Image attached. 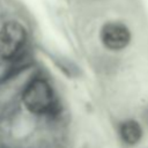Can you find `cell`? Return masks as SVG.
<instances>
[{"instance_id": "1", "label": "cell", "mask_w": 148, "mask_h": 148, "mask_svg": "<svg viewBox=\"0 0 148 148\" xmlns=\"http://www.w3.org/2000/svg\"><path fill=\"white\" fill-rule=\"evenodd\" d=\"M21 102L24 109L35 116H50L58 106L56 91L44 76H35L24 84Z\"/></svg>"}, {"instance_id": "2", "label": "cell", "mask_w": 148, "mask_h": 148, "mask_svg": "<svg viewBox=\"0 0 148 148\" xmlns=\"http://www.w3.org/2000/svg\"><path fill=\"white\" fill-rule=\"evenodd\" d=\"M28 43V32L18 21H8L0 28V60L10 62L20 58Z\"/></svg>"}, {"instance_id": "3", "label": "cell", "mask_w": 148, "mask_h": 148, "mask_svg": "<svg viewBox=\"0 0 148 148\" xmlns=\"http://www.w3.org/2000/svg\"><path fill=\"white\" fill-rule=\"evenodd\" d=\"M98 38L104 49L111 52H119L128 47L132 42V31L121 21H108L102 24Z\"/></svg>"}, {"instance_id": "4", "label": "cell", "mask_w": 148, "mask_h": 148, "mask_svg": "<svg viewBox=\"0 0 148 148\" xmlns=\"http://www.w3.org/2000/svg\"><path fill=\"white\" fill-rule=\"evenodd\" d=\"M117 133L120 141L127 147H135L143 139V127L141 123L134 118L121 120L118 124Z\"/></svg>"}, {"instance_id": "5", "label": "cell", "mask_w": 148, "mask_h": 148, "mask_svg": "<svg viewBox=\"0 0 148 148\" xmlns=\"http://www.w3.org/2000/svg\"><path fill=\"white\" fill-rule=\"evenodd\" d=\"M146 118H147V121H148V110H147V113H146Z\"/></svg>"}]
</instances>
